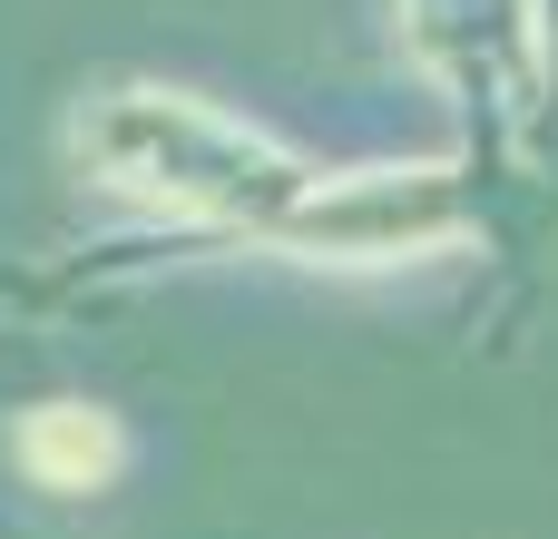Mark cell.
Returning <instances> with one entry per match:
<instances>
[{"label": "cell", "instance_id": "cell-1", "mask_svg": "<svg viewBox=\"0 0 558 539\" xmlns=\"http://www.w3.org/2000/svg\"><path fill=\"white\" fill-rule=\"evenodd\" d=\"M20 462H29L49 491H88V481H108L118 432H108L98 412H39V422L20 432Z\"/></svg>", "mask_w": 558, "mask_h": 539}]
</instances>
